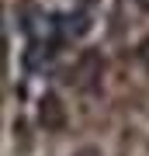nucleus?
I'll use <instances>...</instances> for the list:
<instances>
[{"mask_svg": "<svg viewBox=\"0 0 149 156\" xmlns=\"http://www.w3.org/2000/svg\"><path fill=\"white\" fill-rule=\"evenodd\" d=\"M101 76H104V59H101L94 49L83 52L76 59V66H73V87L83 90V94H90V90L101 87Z\"/></svg>", "mask_w": 149, "mask_h": 156, "instance_id": "f257e3e1", "label": "nucleus"}, {"mask_svg": "<svg viewBox=\"0 0 149 156\" xmlns=\"http://www.w3.org/2000/svg\"><path fill=\"white\" fill-rule=\"evenodd\" d=\"M38 125L45 132H62L66 128V104L55 90H45L38 97Z\"/></svg>", "mask_w": 149, "mask_h": 156, "instance_id": "f03ea898", "label": "nucleus"}, {"mask_svg": "<svg viewBox=\"0 0 149 156\" xmlns=\"http://www.w3.org/2000/svg\"><path fill=\"white\" fill-rule=\"evenodd\" d=\"M73 156H101V153H97V149H90V146H87V149H76Z\"/></svg>", "mask_w": 149, "mask_h": 156, "instance_id": "7ed1b4c3", "label": "nucleus"}, {"mask_svg": "<svg viewBox=\"0 0 149 156\" xmlns=\"http://www.w3.org/2000/svg\"><path fill=\"white\" fill-rule=\"evenodd\" d=\"M132 4L139 7V11H146V14H149V0H132Z\"/></svg>", "mask_w": 149, "mask_h": 156, "instance_id": "20e7f679", "label": "nucleus"}]
</instances>
